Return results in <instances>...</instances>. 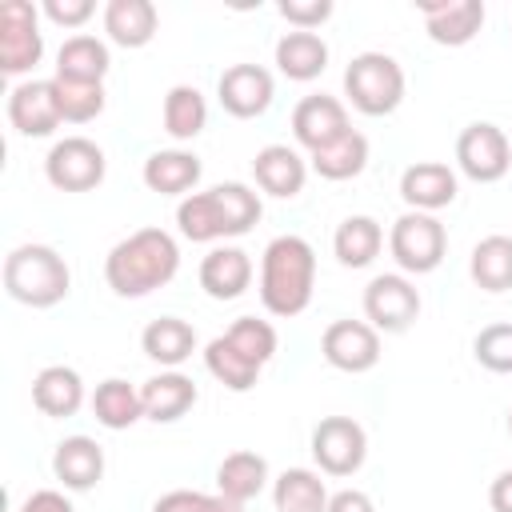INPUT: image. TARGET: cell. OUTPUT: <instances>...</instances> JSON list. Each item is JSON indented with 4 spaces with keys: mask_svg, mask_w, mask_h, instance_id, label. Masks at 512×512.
<instances>
[{
    "mask_svg": "<svg viewBox=\"0 0 512 512\" xmlns=\"http://www.w3.org/2000/svg\"><path fill=\"white\" fill-rule=\"evenodd\" d=\"M180 268V248L164 228H136L124 236L108 260H104V280L116 296L140 300L156 288H164Z\"/></svg>",
    "mask_w": 512,
    "mask_h": 512,
    "instance_id": "obj_1",
    "label": "cell"
},
{
    "mask_svg": "<svg viewBox=\"0 0 512 512\" xmlns=\"http://www.w3.org/2000/svg\"><path fill=\"white\" fill-rule=\"evenodd\" d=\"M316 252L304 236H276L260 256V304L272 316H300L312 304Z\"/></svg>",
    "mask_w": 512,
    "mask_h": 512,
    "instance_id": "obj_2",
    "label": "cell"
},
{
    "mask_svg": "<svg viewBox=\"0 0 512 512\" xmlns=\"http://www.w3.org/2000/svg\"><path fill=\"white\" fill-rule=\"evenodd\" d=\"M4 292L24 308H52L72 292V272L56 248L20 244L4 256Z\"/></svg>",
    "mask_w": 512,
    "mask_h": 512,
    "instance_id": "obj_3",
    "label": "cell"
},
{
    "mask_svg": "<svg viewBox=\"0 0 512 512\" xmlns=\"http://www.w3.org/2000/svg\"><path fill=\"white\" fill-rule=\"evenodd\" d=\"M344 96L364 116H388L404 100V68L388 52H360L344 68Z\"/></svg>",
    "mask_w": 512,
    "mask_h": 512,
    "instance_id": "obj_4",
    "label": "cell"
},
{
    "mask_svg": "<svg viewBox=\"0 0 512 512\" xmlns=\"http://www.w3.org/2000/svg\"><path fill=\"white\" fill-rule=\"evenodd\" d=\"M388 252L400 264V272L424 276V272L440 268V260L448 252V232L432 212H404V216L392 220Z\"/></svg>",
    "mask_w": 512,
    "mask_h": 512,
    "instance_id": "obj_5",
    "label": "cell"
},
{
    "mask_svg": "<svg viewBox=\"0 0 512 512\" xmlns=\"http://www.w3.org/2000/svg\"><path fill=\"white\" fill-rule=\"evenodd\" d=\"M456 168L476 184H496L512 168V140L492 120H476L456 136Z\"/></svg>",
    "mask_w": 512,
    "mask_h": 512,
    "instance_id": "obj_6",
    "label": "cell"
},
{
    "mask_svg": "<svg viewBox=\"0 0 512 512\" xmlns=\"http://www.w3.org/2000/svg\"><path fill=\"white\" fill-rule=\"evenodd\" d=\"M44 36L36 24V8L28 0H4L0 4V72L24 76L40 64Z\"/></svg>",
    "mask_w": 512,
    "mask_h": 512,
    "instance_id": "obj_7",
    "label": "cell"
},
{
    "mask_svg": "<svg viewBox=\"0 0 512 512\" xmlns=\"http://www.w3.org/2000/svg\"><path fill=\"white\" fill-rule=\"evenodd\" d=\"M104 168H108V160H104L100 144H92L88 136H64L44 156V176L60 192H92L104 180Z\"/></svg>",
    "mask_w": 512,
    "mask_h": 512,
    "instance_id": "obj_8",
    "label": "cell"
},
{
    "mask_svg": "<svg viewBox=\"0 0 512 512\" xmlns=\"http://www.w3.org/2000/svg\"><path fill=\"white\" fill-rule=\"evenodd\" d=\"M368 456V436L352 416H324L312 428V460L324 476H352Z\"/></svg>",
    "mask_w": 512,
    "mask_h": 512,
    "instance_id": "obj_9",
    "label": "cell"
},
{
    "mask_svg": "<svg viewBox=\"0 0 512 512\" xmlns=\"http://www.w3.org/2000/svg\"><path fill=\"white\" fill-rule=\"evenodd\" d=\"M364 316L376 332H408L412 320L420 316V292L408 276L384 272L372 276L364 288Z\"/></svg>",
    "mask_w": 512,
    "mask_h": 512,
    "instance_id": "obj_10",
    "label": "cell"
},
{
    "mask_svg": "<svg viewBox=\"0 0 512 512\" xmlns=\"http://www.w3.org/2000/svg\"><path fill=\"white\" fill-rule=\"evenodd\" d=\"M320 352L336 372H372L380 364V332L368 320H332L320 336Z\"/></svg>",
    "mask_w": 512,
    "mask_h": 512,
    "instance_id": "obj_11",
    "label": "cell"
},
{
    "mask_svg": "<svg viewBox=\"0 0 512 512\" xmlns=\"http://www.w3.org/2000/svg\"><path fill=\"white\" fill-rule=\"evenodd\" d=\"M216 96H220V108L236 120H252V116H264L272 96H276V84H272V72L260 68V64H232L220 72L216 80Z\"/></svg>",
    "mask_w": 512,
    "mask_h": 512,
    "instance_id": "obj_12",
    "label": "cell"
},
{
    "mask_svg": "<svg viewBox=\"0 0 512 512\" xmlns=\"http://www.w3.org/2000/svg\"><path fill=\"white\" fill-rule=\"evenodd\" d=\"M8 124L28 136V140H40V136H52L64 116H60V104H56V84L52 80H24L8 92Z\"/></svg>",
    "mask_w": 512,
    "mask_h": 512,
    "instance_id": "obj_13",
    "label": "cell"
},
{
    "mask_svg": "<svg viewBox=\"0 0 512 512\" xmlns=\"http://www.w3.org/2000/svg\"><path fill=\"white\" fill-rule=\"evenodd\" d=\"M344 132H352V124H348V108L336 96L316 92V96H304L292 108V136H296L300 148H308V156L320 152V148H328Z\"/></svg>",
    "mask_w": 512,
    "mask_h": 512,
    "instance_id": "obj_14",
    "label": "cell"
},
{
    "mask_svg": "<svg viewBox=\"0 0 512 512\" xmlns=\"http://www.w3.org/2000/svg\"><path fill=\"white\" fill-rule=\"evenodd\" d=\"M416 8L424 16L428 36L444 48H460L484 28V4L480 0H424Z\"/></svg>",
    "mask_w": 512,
    "mask_h": 512,
    "instance_id": "obj_15",
    "label": "cell"
},
{
    "mask_svg": "<svg viewBox=\"0 0 512 512\" xmlns=\"http://www.w3.org/2000/svg\"><path fill=\"white\" fill-rule=\"evenodd\" d=\"M400 196L408 212H440L456 200V172L440 160H416L400 176Z\"/></svg>",
    "mask_w": 512,
    "mask_h": 512,
    "instance_id": "obj_16",
    "label": "cell"
},
{
    "mask_svg": "<svg viewBox=\"0 0 512 512\" xmlns=\"http://www.w3.org/2000/svg\"><path fill=\"white\" fill-rule=\"evenodd\" d=\"M140 400H144V420H152V424H176L180 416L192 412V404L200 400V392H196L192 376L168 368V372H160V376H152V380L140 384Z\"/></svg>",
    "mask_w": 512,
    "mask_h": 512,
    "instance_id": "obj_17",
    "label": "cell"
},
{
    "mask_svg": "<svg viewBox=\"0 0 512 512\" xmlns=\"http://www.w3.org/2000/svg\"><path fill=\"white\" fill-rule=\"evenodd\" d=\"M52 472L68 492H88L104 476V448L92 436H64L52 452Z\"/></svg>",
    "mask_w": 512,
    "mask_h": 512,
    "instance_id": "obj_18",
    "label": "cell"
},
{
    "mask_svg": "<svg viewBox=\"0 0 512 512\" xmlns=\"http://www.w3.org/2000/svg\"><path fill=\"white\" fill-rule=\"evenodd\" d=\"M252 176H256L260 192H268V196H276V200H292V196L304 188V180H308V164H304V156H300L296 148H288V144H268V148L256 152Z\"/></svg>",
    "mask_w": 512,
    "mask_h": 512,
    "instance_id": "obj_19",
    "label": "cell"
},
{
    "mask_svg": "<svg viewBox=\"0 0 512 512\" xmlns=\"http://www.w3.org/2000/svg\"><path fill=\"white\" fill-rule=\"evenodd\" d=\"M200 156L184 152V148H160L144 160V184L156 196H192L196 180H200Z\"/></svg>",
    "mask_w": 512,
    "mask_h": 512,
    "instance_id": "obj_20",
    "label": "cell"
},
{
    "mask_svg": "<svg viewBox=\"0 0 512 512\" xmlns=\"http://www.w3.org/2000/svg\"><path fill=\"white\" fill-rule=\"evenodd\" d=\"M248 284H252V260L244 248L224 244L200 260V288L212 300H236L248 292Z\"/></svg>",
    "mask_w": 512,
    "mask_h": 512,
    "instance_id": "obj_21",
    "label": "cell"
},
{
    "mask_svg": "<svg viewBox=\"0 0 512 512\" xmlns=\"http://www.w3.org/2000/svg\"><path fill=\"white\" fill-rule=\"evenodd\" d=\"M32 404H36L44 416H52V420L76 416L80 404H84V380H80V372L68 368V364H48V368H40L36 380H32Z\"/></svg>",
    "mask_w": 512,
    "mask_h": 512,
    "instance_id": "obj_22",
    "label": "cell"
},
{
    "mask_svg": "<svg viewBox=\"0 0 512 512\" xmlns=\"http://www.w3.org/2000/svg\"><path fill=\"white\" fill-rule=\"evenodd\" d=\"M156 28H160V16H156V4L152 0H108L104 4V32L120 48H144V44H152Z\"/></svg>",
    "mask_w": 512,
    "mask_h": 512,
    "instance_id": "obj_23",
    "label": "cell"
},
{
    "mask_svg": "<svg viewBox=\"0 0 512 512\" xmlns=\"http://www.w3.org/2000/svg\"><path fill=\"white\" fill-rule=\"evenodd\" d=\"M108 44L96 36H68L56 52V80H76V84H104L108 76Z\"/></svg>",
    "mask_w": 512,
    "mask_h": 512,
    "instance_id": "obj_24",
    "label": "cell"
},
{
    "mask_svg": "<svg viewBox=\"0 0 512 512\" xmlns=\"http://www.w3.org/2000/svg\"><path fill=\"white\" fill-rule=\"evenodd\" d=\"M140 348L160 368H180L196 352V328L180 316H160L140 332Z\"/></svg>",
    "mask_w": 512,
    "mask_h": 512,
    "instance_id": "obj_25",
    "label": "cell"
},
{
    "mask_svg": "<svg viewBox=\"0 0 512 512\" xmlns=\"http://www.w3.org/2000/svg\"><path fill=\"white\" fill-rule=\"evenodd\" d=\"M276 68H280L288 80L308 84V80H316V76L328 68V44H324L316 32L292 28V32H284V36L276 40Z\"/></svg>",
    "mask_w": 512,
    "mask_h": 512,
    "instance_id": "obj_26",
    "label": "cell"
},
{
    "mask_svg": "<svg viewBox=\"0 0 512 512\" xmlns=\"http://www.w3.org/2000/svg\"><path fill=\"white\" fill-rule=\"evenodd\" d=\"M216 488L228 496V500H256L264 488H268V460L260 452H248V448H236L220 460L216 468Z\"/></svg>",
    "mask_w": 512,
    "mask_h": 512,
    "instance_id": "obj_27",
    "label": "cell"
},
{
    "mask_svg": "<svg viewBox=\"0 0 512 512\" xmlns=\"http://www.w3.org/2000/svg\"><path fill=\"white\" fill-rule=\"evenodd\" d=\"M92 416H96V424H104L108 432H124V428H132V424L144 416L140 388H132V384L120 380V376L100 380L96 392H92Z\"/></svg>",
    "mask_w": 512,
    "mask_h": 512,
    "instance_id": "obj_28",
    "label": "cell"
},
{
    "mask_svg": "<svg viewBox=\"0 0 512 512\" xmlns=\"http://www.w3.org/2000/svg\"><path fill=\"white\" fill-rule=\"evenodd\" d=\"M276 512H328V488L312 468H284L272 480Z\"/></svg>",
    "mask_w": 512,
    "mask_h": 512,
    "instance_id": "obj_29",
    "label": "cell"
},
{
    "mask_svg": "<svg viewBox=\"0 0 512 512\" xmlns=\"http://www.w3.org/2000/svg\"><path fill=\"white\" fill-rule=\"evenodd\" d=\"M380 248H384V228L372 216H348L332 236V252L344 268H368L380 256Z\"/></svg>",
    "mask_w": 512,
    "mask_h": 512,
    "instance_id": "obj_30",
    "label": "cell"
},
{
    "mask_svg": "<svg viewBox=\"0 0 512 512\" xmlns=\"http://www.w3.org/2000/svg\"><path fill=\"white\" fill-rule=\"evenodd\" d=\"M468 276L484 292H508L512 288V236H500V232L496 236H484L472 248Z\"/></svg>",
    "mask_w": 512,
    "mask_h": 512,
    "instance_id": "obj_31",
    "label": "cell"
},
{
    "mask_svg": "<svg viewBox=\"0 0 512 512\" xmlns=\"http://www.w3.org/2000/svg\"><path fill=\"white\" fill-rule=\"evenodd\" d=\"M160 116H164V132H168L172 140H192V136H200L204 124H208V104H204L200 88L176 84V88H168Z\"/></svg>",
    "mask_w": 512,
    "mask_h": 512,
    "instance_id": "obj_32",
    "label": "cell"
},
{
    "mask_svg": "<svg viewBox=\"0 0 512 512\" xmlns=\"http://www.w3.org/2000/svg\"><path fill=\"white\" fill-rule=\"evenodd\" d=\"M308 160H312V172L324 176V180H352V176H360L364 164H368V140L352 128V132H344L340 140H332L328 148L312 152Z\"/></svg>",
    "mask_w": 512,
    "mask_h": 512,
    "instance_id": "obj_33",
    "label": "cell"
},
{
    "mask_svg": "<svg viewBox=\"0 0 512 512\" xmlns=\"http://www.w3.org/2000/svg\"><path fill=\"white\" fill-rule=\"evenodd\" d=\"M176 224H180V236L192 240V244H212L224 236V220H220V208H216V196L212 188L208 192H192L176 204Z\"/></svg>",
    "mask_w": 512,
    "mask_h": 512,
    "instance_id": "obj_34",
    "label": "cell"
},
{
    "mask_svg": "<svg viewBox=\"0 0 512 512\" xmlns=\"http://www.w3.org/2000/svg\"><path fill=\"white\" fill-rule=\"evenodd\" d=\"M204 368H208L228 392H248V388H256V376H260V364H252L248 356H240V352L228 344V336L208 340V348H204Z\"/></svg>",
    "mask_w": 512,
    "mask_h": 512,
    "instance_id": "obj_35",
    "label": "cell"
},
{
    "mask_svg": "<svg viewBox=\"0 0 512 512\" xmlns=\"http://www.w3.org/2000/svg\"><path fill=\"white\" fill-rule=\"evenodd\" d=\"M212 196H216V208H220V220H224V236H244V232H252V224H256L260 212H264L260 196H256L248 184H240V180L216 184Z\"/></svg>",
    "mask_w": 512,
    "mask_h": 512,
    "instance_id": "obj_36",
    "label": "cell"
},
{
    "mask_svg": "<svg viewBox=\"0 0 512 512\" xmlns=\"http://www.w3.org/2000/svg\"><path fill=\"white\" fill-rule=\"evenodd\" d=\"M224 336H228V344H232L240 356H248V360L260 364V368L276 356V328H272L268 320L240 316V320H232V328H228Z\"/></svg>",
    "mask_w": 512,
    "mask_h": 512,
    "instance_id": "obj_37",
    "label": "cell"
},
{
    "mask_svg": "<svg viewBox=\"0 0 512 512\" xmlns=\"http://www.w3.org/2000/svg\"><path fill=\"white\" fill-rule=\"evenodd\" d=\"M56 104H60V116L68 124H88L104 112V84H76V80H56Z\"/></svg>",
    "mask_w": 512,
    "mask_h": 512,
    "instance_id": "obj_38",
    "label": "cell"
},
{
    "mask_svg": "<svg viewBox=\"0 0 512 512\" xmlns=\"http://www.w3.org/2000/svg\"><path fill=\"white\" fill-rule=\"evenodd\" d=\"M472 356L480 368L508 376L512 372V324H488L472 340Z\"/></svg>",
    "mask_w": 512,
    "mask_h": 512,
    "instance_id": "obj_39",
    "label": "cell"
},
{
    "mask_svg": "<svg viewBox=\"0 0 512 512\" xmlns=\"http://www.w3.org/2000/svg\"><path fill=\"white\" fill-rule=\"evenodd\" d=\"M280 16L292 28L312 32V28H320L332 16V0H280Z\"/></svg>",
    "mask_w": 512,
    "mask_h": 512,
    "instance_id": "obj_40",
    "label": "cell"
},
{
    "mask_svg": "<svg viewBox=\"0 0 512 512\" xmlns=\"http://www.w3.org/2000/svg\"><path fill=\"white\" fill-rule=\"evenodd\" d=\"M92 12H96L92 0H44V16L60 28H80L92 20Z\"/></svg>",
    "mask_w": 512,
    "mask_h": 512,
    "instance_id": "obj_41",
    "label": "cell"
},
{
    "mask_svg": "<svg viewBox=\"0 0 512 512\" xmlns=\"http://www.w3.org/2000/svg\"><path fill=\"white\" fill-rule=\"evenodd\" d=\"M152 512H204V492H188V488H176V492H164Z\"/></svg>",
    "mask_w": 512,
    "mask_h": 512,
    "instance_id": "obj_42",
    "label": "cell"
},
{
    "mask_svg": "<svg viewBox=\"0 0 512 512\" xmlns=\"http://www.w3.org/2000/svg\"><path fill=\"white\" fill-rule=\"evenodd\" d=\"M328 512H376V504L360 488H340V492L328 496Z\"/></svg>",
    "mask_w": 512,
    "mask_h": 512,
    "instance_id": "obj_43",
    "label": "cell"
},
{
    "mask_svg": "<svg viewBox=\"0 0 512 512\" xmlns=\"http://www.w3.org/2000/svg\"><path fill=\"white\" fill-rule=\"evenodd\" d=\"M20 512H72V504H68L64 492H56V488H40V492H32V496L20 504Z\"/></svg>",
    "mask_w": 512,
    "mask_h": 512,
    "instance_id": "obj_44",
    "label": "cell"
},
{
    "mask_svg": "<svg viewBox=\"0 0 512 512\" xmlns=\"http://www.w3.org/2000/svg\"><path fill=\"white\" fill-rule=\"evenodd\" d=\"M488 504H492V512H512V468H504V472L492 480Z\"/></svg>",
    "mask_w": 512,
    "mask_h": 512,
    "instance_id": "obj_45",
    "label": "cell"
},
{
    "mask_svg": "<svg viewBox=\"0 0 512 512\" xmlns=\"http://www.w3.org/2000/svg\"><path fill=\"white\" fill-rule=\"evenodd\" d=\"M204 512H244V504L240 500H228L224 492H204Z\"/></svg>",
    "mask_w": 512,
    "mask_h": 512,
    "instance_id": "obj_46",
    "label": "cell"
},
{
    "mask_svg": "<svg viewBox=\"0 0 512 512\" xmlns=\"http://www.w3.org/2000/svg\"><path fill=\"white\" fill-rule=\"evenodd\" d=\"M508 436H512V412H508Z\"/></svg>",
    "mask_w": 512,
    "mask_h": 512,
    "instance_id": "obj_47",
    "label": "cell"
}]
</instances>
